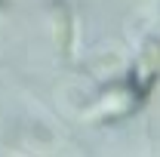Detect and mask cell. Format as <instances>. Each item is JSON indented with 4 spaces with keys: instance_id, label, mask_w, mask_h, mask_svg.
Instances as JSON below:
<instances>
[{
    "instance_id": "6da1fadb",
    "label": "cell",
    "mask_w": 160,
    "mask_h": 157,
    "mask_svg": "<svg viewBox=\"0 0 160 157\" xmlns=\"http://www.w3.org/2000/svg\"><path fill=\"white\" fill-rule=\"evenodd\" d=\"M160 80V37H148L145 40V46H142L139 59H136V68H132V74H129V89H132V96L139 99V105L145 99L154 93V86H157Z\"/></svg>"
},
{
    "instance_id": "7a4b0ae2",
    "label": "cell",
    "mask_w": 160,
    "mask_h": 157,
    "mask_svg": "<svg viewBox=\"0 0 160 157\" xmlns=\"http://www.w3.org/2000/svg\"><path fill=\"white\" fill-rule=\"evenodd\" d=\"M139 108V99L132 96L129 83H123L117 93H108V96L99 99V105L92 111H86V117H96V120H120L126 114H132Z\"/></svg>"
},
{
    "instance_id": "3957f363",
    "label": "cell",
    "mask_w": 160,
    "mask_h": 157,
    "mask_svg": "<svg viewBox=\"0 0 160 157\" xmlns=\"http://www.w3.org/2000/svg\"><path fill=\"white\" fill-rule=\"evenodd\" d=\"M52 31H56V46L62 56H71L74 46V16L65 0H52Z\"/></svg>"
},
{
    "instance_id": "277c9868",
    "label": "cell",
    "mask_w": 160,
    "mask_h": 157,
    "mask_svg": "<svg viewBox=\"0 0 160 157\" xmlns=\"http://www.w3.org/2000/svg\"><path fill=\"white\" fill-rule=\"evenodd\" d=\"M3 6H6V0H0V9H3Z\"/></svg>"
}]
</instances>
